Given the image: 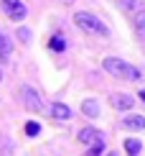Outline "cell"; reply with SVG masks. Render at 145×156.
Here are the masks:
<instances>
[{"mask_svg": "<svg viewBox=\"0 0 145 156\" xmlns=\"http://www.w3.org/2000/svg\"><path fill=\"white\" fill-rule=\"evenodd\" d=\"M115 5H117V8H122V10H130L135 5V0H115Z\"/></svg>", "mask_w": 145, "mask_h": 156, "instance_id": "16", "label": "cell"}, {"mask_svg": "<svg viewBox=\"0 0 145 156\" xmlns=\"http://www.w3.org/2000/svg\"><path fill=\"white\" fill-rule=\"evenodd\" d=\"M104 72H110L112 77H117V80H140V72L133 67V64L117 59V56H107V59L102 62Z\"/></svg>", "mask_w": 145, "mask_h": 156, "instance_id": "1", "label": "cell"}, {"mask_svg": "<svg viewBox=\"0 0 145 156\" xmlns=\"http://www.w3.org/2000/svg\"><path fill=\"white\" fill-rule=\"evenodd\" d=\"M79 141L87 144V146H94V144L102 141V133L97 131V128H82V131H79Z\"/></svg>", "mask_w": 145, "mask_h": 156, "instance_id": "6", "label": "cell"}, {"mask_svg": "<svg viewBox=\"0 0 145 156\" xmlns=\"http://www.w3.org/2000/svg\"><path fill=\"white\" fill-rule=\"evenodd\" d=\"M140 148H143V144L137 138H127V141H125V151H127V156H137Z\"/></svg>", "mask_w": 145, "mask_h": 156, "instance_id": "11", "label": "cell"}, {"mask_svg": "<svg viewBox=\"0 0 145 156\" xmlns=\"http://www.w3.org/2000/svg\"><path fill=\"white\" fill-rule=\"evenodd\" d=\"M122 123H125V128H130V131H145V118L143 115H127Z\"/></svg>", "mask_w": 145, "mask_h": 156, "instance_id": "9", "label": "cell"}, {"mask_svg": "<svg viewBox=\"0 0 145 156\" xmlns=\"http://www.w3.org/2000/svg\"><path fill=\"white\" fill-rule=\"evenodd\" d=\"M18 38L25 44V41H31V31L28 28H18Z\"/></svg>", "mask_w": 145, "mask_h": 156, "instance_id": "17", "label": "cell"}, {"mask_svg": "<svg viewBox=\"0 0 145 156\" xmlns=\"http://www.w3.org/2000/svg\"><path fill=\"white\" fill-rule=\"evenodd\" d=\"M49 113L54 115L56 120H69V118H71V108L64 105V102H54V105L49 108Z\"/></svg>", "mask_w": 145, "mask_h": 156, "instance_id": "8", "label": "cell"}, {"mask_svg": "<svg viewBox=\"0 0 145 156\" xmlns=\"http://www.w3.org/2000/svg\"><path fill=\"white\" fill-rule=\"evenodd\" d=\"M74 23H76L82 31H87V34H94V36H110V28L94 16V13H84V10H79L76 16H74Z\"/></svg>", "mask_w": 145, "mask_h": 156, "instance_id": "2", "label": "cell"}, {"mask_svg": "<svg viewBox=\"0 0 145 156\" xmlns=\"http://www.w3.org/2000/svg\"><path fill=\"white\" fill-rule=\"evenodd\" d=\"M38 131H41L38 123H25V136H38Z\"/></svg>", "mask_w": 145, "mask_h": 156, "instance_id": "14", "label": "cell"}, {"mask_svg": "<svg viewBox=\"0 0 145 156\" xmlns=\"http://www.w3.org/2000/svg\"><path fill=\"white\" fill-rule=\"evenodd\" d=\"M8 56H10V41L0 34V62H5Z\"/></svg>", "mask_w": 145, "mask_h": 156, "instance_id": "12", "label": "cell"}, {"mask_svg": "<svg viewBox=\"0 0 145 156\" xmlns=\"http://www.w3.org/2000/svg\"><path fill=\"white\" fill-rule=\"evenodd\" d=\"M0 5H3L5 16L13 18V21H23L25 13H28V8L23 5V0H0Z\"/></svg>", "mask_w": 145, "mask_h": 156, "instance_id": "4", "label": "cell"}, {"mask_svg": "<svg viewBox=\"0 0 145 156\" xmlns=\"http://www.w3.org/2000/svg\"><path fill=\"white\" fill-rule=\"evenodd\" d=\"M110 102H112V108L115 110H122V113H127V110H133V105H135V100L130 95H120V92H115L110 97Z\"/></svg>", "mask_w": 145, "mask_h": 156, "instance_id": "5", "label": "cell"}, {"mask_svg": "<svg viewBox=\"0 0 145 156\" xmlns=\"http://www.w3.org/2000/svg\"><path fill=\"white\" fill-rule=\"evenodd\" d=\"M49 49H54V51H64V49H66V44H64V38H61V36H54V38L49 41Z\"/></svg>", "mask_w": 145, "mask_h": 156, "instance_id": "13", "label": "cell"}, {"mask_svg": "<svg viewBox=\"0 0 145 156\" xmlns=\"http://www.w3.org/2000/svg\"><path fill=\"white\" fill-rule=\"evenodd\" d=\"M102 151H104V144H102V141H99V144H94V146H92L89 151H87V156H99Z\"/></svg>", "mask_w": 145, "mask_h": 156, "instance_id": "15", "label": "cell"}, {"mask_svg": "<svg viewBox=\"0 0 145 156\" xmlns=\"http://www.w3.org/2000/svg\"><path fill=\"white\" fill-rule=\"evenodd\" d=\"M0 80H3V72H0Z\"/></svg>", "mask_w": 145, "mask_h": 156, "instance_id": "19", "label": "cell"}, {"mask_svg": "<svg viewBox=\"0 0 145 156\" xmlns=\"http://www.w3.org/2000/svg\"><path fill=\"white\" fill-rule=\"evenodd\" d=\"M82 113L87 115V118H97V115H99V102L97 100H84L82 102Z\"/></svg>", "mask_w": 145, "mask_h": 156, "instance_id": "10", "label": "cell"}, {"mask_svg": "<svg viewBox=\"0 0 145 156\" xmlns=\"http://www.w3.org/2000/svg\"><path fill=\"white\" fill-rule=\"evenodd\" d=\"M140 97H143V100H145V90H143V92H140Z\"/></svg>", "mask_w": 145, "mask_h": 156, "instance_id": "18", "label": "cell"}, {"mask_svg": "<svg viewBox=\"0 0 145 156\" xmlns=\"http://www.w3.org/2000/svg\"><path fill=\"white\" fill-rule=\"evenodd\" d=\"M133 23H135V34L145 41V8H135L133 10Z\"/></svg>", "mask_w": 145, "mask_h": 156, "instance_id": "7", "label": "cell"}, {"mask_svg": "<svg viewBox=\"0 0 145 156\" xmlns=\"http://www.w3.org/2000/svg\"><path fill=\"white\" fill-rule=\"evenodd\" d=\"M18 95H21V102H23L28 110H33V113H41V110H43V102H41V97H38V92H36L33 87L23 84Z\"/></svg>", "mask_w": 145, "mask_h": 156, "instance_id": "3", "label": "cell"}]
</instances>
